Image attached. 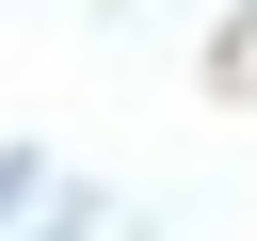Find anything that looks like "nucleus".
<instances>
[{
	"label": "nucleus",
	"instance_id": "obj_1",
	"mask_svg": "<svg viewBox=\"0 0 257 241\" xmlns=\"http://www.w3.org/2000/svg\"><path fill=\"white\" fill-rule=\"evenodd\" d=\"M48 193H64V177H48V145H0V225H32Z\"/></svg>",
	"mask_w": 257,
	"mask_h": 241
},
{
	"label": "nucleus",
	"instance_id": "obj_3",
	"mask_svg": "<svg viewBox=\"0 0 257 241\" xmlns=\"http://www.w3.org/2000/svg\"><path fill=\"white\" fill-rule=\"evenodd\" d=\"M209 64H225V80H257V0H225V32H209Z\"/></svg>",
	"mask_w": 257,
	"mask_h": 241
},
{
	"label": "nucleus",
	"instance_id": "obj_2",
	"mask_svg": "<svg viewBox=\"0 0 257 241\" xmlns=\"http://www.w3.org/2000/svg\"><path fill=\"white\" fill-rule=\"evenodd\" d=\"M16 241H96V193H48V209H32Z\"/></svg>",
	"mask_w": 257,
	"mask_h": 241
}]
</instances>
